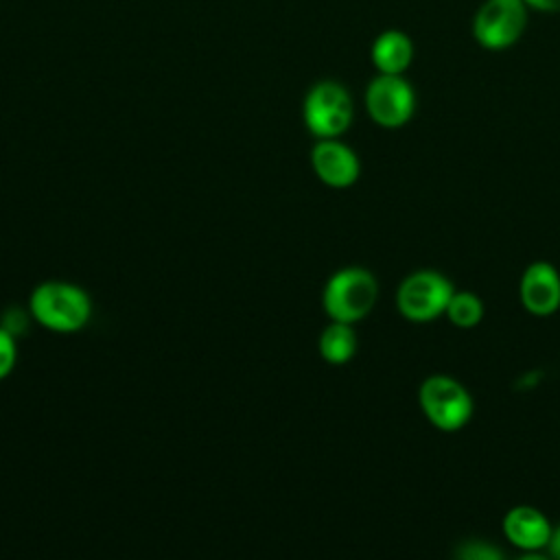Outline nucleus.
Returning a JSON list of instances; mask_svg holds the SVG:
<instances>
[{
  "instance_id": "1",
  "label": "nucleus",
  "mask_w": 560,
  "mask_h": 560,
  "mask_svg": "<svg viewBox=\"0 0 560 560\" xmlns=\"http://www.w3.org/2000/svg\"><path fill=\"white\" fill-rule=\"evenodd\" d=\"M28 311L39 326L68 335L81 330L90 322L92 302L90 295L72 282L48 280L33 289Z\"/></svg>"
},
{
  "instance_id": "2",
  "label": "nucleus",
  "mask_w": 560,
  "mask_h": 560,
  "mask_svg": "<svg viewBox=\"0 0 560 560\" xmlns=\"http://www.w3.org/2000/svg\"><path fill=\"white\" fill-rule=\"evenodd\" d=\"M378 282L365 267L337 269L324 284L322 306L330 322L354 324L363 319L376 304Z\"/></svg>"
},
{
  "instance_id": "3",
  "label": "nucleus",
  "mask_w": 560,
  "mask_h": 560,
  "mask_svg": "<svg viewBox=\"0 0 560 560\" xmlns=\"http://www.w3.org/2000/svg\"><path fill=\"white\" fill-rule=\"evenodd\" d=\"M418 402L427 420L444 433L464 429L475 411L470 392L448 374L427 376L420 383Z\"/></svg>"
},
{
  "instance_id": "4",
  "label": "nucleus",
  "mask_w": 560,
  "mask_h": 560,
  "mask_svg": "<svg viewBox=\"0 0 560 560\" xmlns=\"http://www.w3.org/2000/svg\"><path fill=\"white\" fill-rule=\"evenodd\" d=\"M453 293L455 287L442 271L418 269L405 276L398 284L396 308L409 322H433L446 313Z\"/></svg>"
},
{
  "instance_id": "5",
  "label": "nucleus",
  "mask_w": 560,
  "mask_h": 560,
  "mask_svg": "<svg viewBox=\"0 0 560 560\" xmlns=\"http://www.w3.org/2000/svg\"><path fill=\"white\" fill-rule=\"evenodd\" d=\"M523 0H483L472 15V39L490 52L514 46L527 28Z\"/></svg>"
},
{
  "instance_id": "6",
  "label": "nucleus",
  "mask_w": 560,
  "mask_h": 560,
  "mask_svg": "<svg viewBox=\"0 0 560 560\" xmlns=\"http://www.w3.org/2000/svg\"><path fill=\"white\" fill-rule=\"evenodd\" d=\"M352 96L337 81L315 83L304 98V122L319 140H332L352 125Z\"/></svg>"
},
{
  "instance_id": "7",
  "label": "nucleus",
  "mask_w": 560,
  "mask_h": 560,
  "mask_svg": "<svg viewBox=\"0 0 560 560\" xmlns=\"http://www.w3.org/2000/svg\"><path fill=\"white\" fill-rule=\"evenodd\" d=\"M418 107V96L405 74H376L365 88V109L383 129L405 127Z\"/></svg>"
},
{
  "instance_id": "8",
  "label": "nucleus",
  "mask_w": 560,
  "mask_h": 560,
  "mask_svg": "<svg viewBox=\"0 0 560 560\" xmlns=\"http://www.w3.org/2000/svg\"><path fill=\"white\" fill-rule=\"evenodd\" d=\"M521 306L536 317H549L560 311V271L547 262L536 260L525 267L518 282Z\"/></svg>"
},
{
  "instance_id": "9",
  "label": "nucleus",
  "mask_w": 560,
  "mask_h": 560,
  "mask_svg": "<svg viewBox=\"0 0 560 560\" xmlns=\"http://www.w3.org/2000/svg\"><path fill=\"white\" fill-rule=\"evenodd\" d=\"M311 166L317 179L330 188H350L361 175L359 155L337 138L319 140L313 147Z\"/></svg>"
},
{
  "instance_id": "10",
  "label": "nucleus",
  "mask_w": 560,
  "mask_h": 560,
  "mask_svg": "<svg viewBox=\"0 0 560 560\" xmlns=\"http://www.w3.org/2000/svg\"><path fill=\"white\" fill-rule=\"evenodd\" d=\"M501 529L510 545L521 551H540L547 547L553 525L534 505H514L505 512Z\"/></svg>"
},
{
  "instance_id": "11",
  "label": "nucleus",
  "mask_w": 560,
  "mask_h": 560,
  "mask_svg": "<svg viewBox=\"0 0 560 560\" xmlns=\"http://www.w3.org/2000/svg\"><path fill=\"white\" fill-rule=\"evenodd\" d=\"M370 57L378 74H405L413 61V42L405 31L387 28L372 42Z\"/></svg>"
},
{
  "instance_id": "12",
  "label": "nucleus",
  "mask_w": 560,
  "mask_h": 560,
  "mask_svg": "<svg viewBox=\"0 0 560 560\" xmlns=\"http://www.w3.org/2000/svg\"><path fill=\"white\" fill-rule=\"evenodd\" d=\"M319 357L330 365H343L348 363L357 352V332L352 324L330 322L317 339Z\"/></svg>"
},
{
  "instance_id": "13",
  "label": "nucleus",
  "mask_w": 560,
  "mask_h": 560,
  "mask_svg": "<svg viewBox=\"0 0 560 560\" xmlns=\"http://www.w3.org/2000/svg\"><path fill=\"white\" fill-rule=\"evenodd\" d=\"M444 317L455 326V328H475L483 319V302L479 295L472 291H457L453 293Z\"/></svg>"
},
{
  "instance_id": "14",
  "label": "nucleus",
  "mask_w": 560,
  "mask_h": 560,
  "mask_svg": "<svg viewBox=\"0 0 560 560\" xmlns=\"http://www.w3.org/2000/svg\"><path fill=\"white\" fill-rule=\"evenodd\" d=\"M15 361H18L15 335L4 326H0V381H4L13 372Z\"/></svg>"
},
{
  "instance_id": "15",
  "label": "nucleus",
  "mask_w": 560,
  "mask_h": 560,
  "mask_svg": "<svg viewBox=\"0 0 560 560\" xmlns=\"http://www.w3.org/2000/svg\"><path fill=\"white\" fill-rule=\"evenodd\" d=\"M459 560H503V558L494 547H488L481 542H470L459 551Z\"/></svg>"
},
{
  "instance_id": "16",
  "label": "nucleus",
  "mask_w": 560,
  "mask_h": 560,
  "mask_svg": "<svg viewBox=\"0 0 560 560\" xmlns=\"http://www.w3.org/2000/svg\"><path fill=\"white\" fill-rule=\"evenodd\" d=\"M527 9L542 11V13H558L560 11V0H523Z\"/></svg>"
},
{
  "instance_id": "17",
  "label": "nucleus",
  "mask_w": 560,
  "mask_h": 560,
  "mask_svg": "<svg viewBox=\"0 0 560 560\" xmlns=\"http://www.w3.org/2000/svg\"><path fill=\"white\" fill-rule=\"evenodd\" d=\"M547 549H549V556H551L553 560H560V525L553 527L551 538H549V542H547Z\"/></svg>"
},
{
  "instance_id": "18",
  "label": "nucleus",
  "mask_w": 560,
  "mask_h": 560,
  "mask_svg": "<svg viewBox=\"0 0 560 560\" xmlns=\"http://www.w3.org/2000/svg\"><path fill=\"white\" fill-rule=\"evenodd\" d=\"M516 560H553V558L542 551H523Z\"/></svg>"
}]
</instances>
